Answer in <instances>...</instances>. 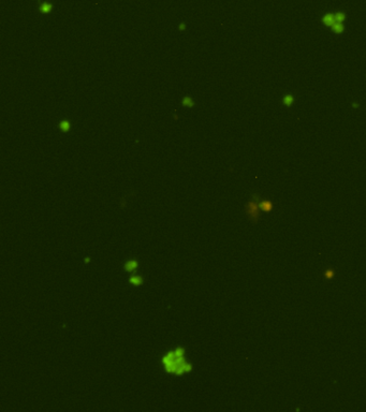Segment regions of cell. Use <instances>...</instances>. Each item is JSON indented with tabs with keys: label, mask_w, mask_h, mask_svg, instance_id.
Wrapping results in <instances>:
<instances>
[{
	"label": "cell",
	"mask_w": 366,
	"mask_h": 412,
	"mask_svg": "<svg viewBox=\"0 0 366 412\" xmlns=\"http://www.w3.org/2000/svg\"><path fill=\"white\" fill-rule=\"evenodd\" d=\"M185 349L183 347H177L175 350L170 351L162 358V364L164 366L165 372L173 374L177 377L183 376L185 372H190L192 370V365L185 361Z\"/></svg>",
	"instance_id": "6da1fadb"
},
{
	"label": "cell",
	"mask_w": 366,
	"mask_h": 412,
	"mask_svg": "<svg viewBox=\"0 0 366 412\" xmlns=\"http://www.w3.org/2000/svg\"><path fill=\"white\" fill-rule=\"evenodd\" d=\"M260 196L258 193H252L250 200L248 201L245 205V213L247 215L248 219L250 220L251 223L256 224L260 219Z\"/></svg>",
	"instance_id": "7a4b0ae2"
},
{
	"label": "cell",
	"mask_w": 366,
	"mask_h": 412,
	"mask_svg": "<svg viewBox=\"0 0 366 412\" xmlns=\"http://www.w3.org/2000/svg\"><path fill=\"white\" fill-rule=\"evenodd\" d=\"M57 128L62 133H69L71 131V129H72V123L68 118H64V119H61L57 124Z\"/></svg>",
	"instance_id": "3957f363"
},
{
	"label": "cell",
	"mask_w": 366,
	"mask_h": 412,
	"mask_svg": "<svg viewBox=\"0 0 366 412\" xmlns=\"http://www.w3.org/2000/svg\"><path fill=\"white\" fill-rule=\"evenodd\" d=\"M53 8H54V5H53V3H51V2H47V1H40V2H39V11H40V13L43 15H46V14H48V13H51V12L53 11Z\"/></svg>",
	"instance_id": "277c9868"
},
{
	"label": "cell",
	"mask_w": 366,
	"mask_h": 412,
	"mask_svg": "<svg viewBox=\"0 0 366 412\" xmlns=\"http://www.w3.org/2000/svg\"><path fill=\"white\" fill-rule=\"evenodd\" d=\"M124 269H125V271L127 273H135V271L139 269V262L134 259L129 260V261H127L125 263Z\"/></svg>",
	"instance_id": "5b68a950"
},
{
	"label": "cell",
	"mask_w": 366,
	"mask_h": 412,
	"mask_svg": "<svg viewBox=\"0 0 366 412\" xmlns=\"http://www.w3.org/2000/svg\"><path fill=\"white\" fill-rule=\"evenodd\" d=\"M259 205H260V208H261V209H262L263 212H265V213L272 212V210H273V208H274V205H273V202H272L271 200L260 201Z\"/></svg>",
	"instance_id": "8992f818"
},
{
	"label": "cell",
	"mask_w": 366,
	"mask_h": 412,
	"mask_svg": "<svg viewBox=\"0 0 366 412\" xmlns=\"http://www.w3.org/2000/svg\"><path fill=\"white\" fill-rule=\"evenodd\" d=\"M322 21H323V24L325 25V26L331 27V28H332V26H333L334 24L336 23L335 15L332 14V13H328V14H325L323 17H322Z\"/></svg>",
	"instance_id": "52a82bcc"
},
{
	"label": "cell",
	"mask_w": 366,
	"mask_h": 412,
	"mask_svg": "<svg viewBox=\"0 0 366 412\" xmlns=\"http://www.w3.org/2000/svg\"><path fill=\"white\" fill-rule=\"evenodd\" d=\"M129 282H130V285H134V287H140V285H142L144 283V279H143V277L140 275H132L129 278Z\"/></svg>",
	"instance_id": "ba28073f"
},
{
	"label": "cell",
	"mask_w": 366,
	"mask_h": 412,
	"mask_svg": "<svg viewBox=\"0 0 366 412\" xmlns=\"http://www.w3.org/2000/svg\"><path fill=\"white\" fill-rule=\"evenodd\" d=\"M182 105L184 106V107L191 108V107H193V106L196 105V103H194V101L192 100L191 97L185 96L184 98H183V100H182Z\"/></svg>",
	"instance_id": "9c48e42d"
},
{
	"label": "cell",
	"mask_w": 366,
	"mask_h": 412,
	"mask_svg": "<svg viewBox=\"0 0 366 412\" xmlns=\"http://www.w3.org/2000/svg\"><path fill=\"white\" fill-rule=\"evenodd\" d=\"M282 103L289 107V106H291L293 103H294V97H293L292 94H286V96L283 97Z\"/></svg>",
	"instance_id": "30bf717a"
},
{
	"label": "cell",
	"mask_w": 366,
	"mask_h": 412,
	"mask_svg": "<svg viewBox=\"0 0 366 412\" xmlns=\"http://www.w3.org/2000/svg\"><path fill=\"white\" fill-rule=\"evenodd\" d=\"M332 29H333V31L335 33L340 35V33L344 32V30H345V26L342 25V23H335L333 26H332Z\"/></svg>",
	"instance_id": "8fae6325"
},
{
	"label": "cell",
	"mask_w": 366,
	"mask_h": 412,
	"mask_svg": "<svg viewBox=\"0 0 366 412\" xmlns=\"http://www.w3.org/2000/svg\"><path fill=\"white\" fill-rule=\"evenodd\" d=\"M323 276H324V278H325V279L331 280V279H333V278L335 277V271H334L333 269L328 267V269H326L325 271H324Z\"/></svg>",
	"instance_id": "7c38bea8"
},
{
	"label": "cell",
	"mask_w": 366,
	"mask_h": 412,
	"mask_svg": "<svg viewBox=\"0 0 366 412\" xmlns=\"http://www.w3.org/2000/svg\"><path fill=\"white\" fill-rule=\"evenodd\" d=\"M334 15H335L336 23H342V21L346 19L345 13H342V12H337V13H336V14H334Z\"/></svg>",
	"instance_id": "4fadbf2b"
}]
</instances>
